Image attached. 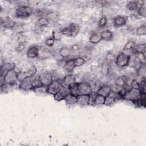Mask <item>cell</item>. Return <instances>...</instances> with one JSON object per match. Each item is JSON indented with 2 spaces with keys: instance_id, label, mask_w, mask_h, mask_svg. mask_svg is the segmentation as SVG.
I'll return each instance as SVG.
<instances>
[{
  "instance_id": "cell-39",
  "label": "cell",
  "mask_w": 146,
  "mask_h": 146,
  "mask_svg": "<svg viewBox=\"0 0 146 146\" xmlns=\"http://www.w3.org/2000/svg\"><path fill=\"white\" fill-rule=\"evenodd\" d=\"M115 58H116V56L115 55V54H113V53H111V52H109L106 56V62H107V63L110 64L111 63H112V62L115 60Z\"/></svg>"
},
{
  "instance_id": "cell-37",
  "label": "cell",
  "mask_w": 146,
  "mask_h": 146,
  "mask_svg": "<svg viewBox=\"0 0 146 146\" xmlns=\"http://www.w3.org/2000/svg\"><path fill=\"white\" fill-rule=\"evenodd\" d=\"M136 33L137 35H144L146 34V26L145 25H142L139 26L136 31Z\"/></svg>"
},
{
  "instance_id": "cell-15",
  "label": "cell",
  "mask_w": 146,
  "mask_h": 146,
  "mask_svg": "<svg viewBox=\"0 0 146 146\" xmlns=\"http://www.w3.org/2000/svg\"><path fill=\"white\" fill-rule=\"evenodd\" d=\"M1 25L6 29H13L16 26V22L12 19L6 17L1 19Z\"/></svg>"
},
{
  "instance_id": "cell-20",
  "label": "cell",
  "mask_w": 146,
  "mask_h": 146,
  "mask_svg": "<svg viewBox=\"0 0 146 146\" xmlns=\"http://www.w3.org/2000/svg\"><path fill=\"white\" fill-rule=\"evenodd\" d=\"M146 44L145 43H141L136 44L132 50L134 54H145Z\"/></svg>"
},
{
  "instance_id": "cell-27",
  "label": "cell",
  "mask_w": 146,
  "mask_h": 146,
  "mask_svg": "<svg viewBox=\"0 0 146 146\" xmlns=\"http://www.w3.org/2000/svg\"><path fill=\"white\" fill-rule=\"evenodd\" d=\"M63 35L62 29H55L52 31V37L55 40H60L62 38Z\"/></svg>"
},
{
  "instance_id": "cell-5",
  "label": "cell",
  "mask_w": 146,
  "mask_h": 146,
  "mask_svg": "<svg viewBox=\"0 0 146 146\" xmlns=\"http://www.w3.org/2000/svg\"><path fill=\"white\" fill-rule=\"evenodd\" d=\"M33 10L29 6H19L15 10V15L18 18H25L32 15Z\"/></svg>"
},
{
  "instance_id": "cell-3",
  "label": "cell",
  "mask_w": 146,
  "mask_h": 146,
  "mask_svg": "<svg viewBox=\"0 0 146 146\" xmlns=\"http://www.w3.org/2000/svg\"><path fill=\"white\" fill-rule=\"evenodd\" d=\"M80 31V26L78 24L75 23H71L68 26L62 29L63 35L69 37L76 36Z\"/></svg>"
},
{
  "instance_id": "cell-7",
  "label": "cell",
  "mask_w": 146,
  "mask_h": 146,
  "mask_svg": "<svg viewBox=\"0 0 146 146\" xmlns=\"http://www.w3.org/2000/svg\"><path fill=\"white\" fill-rule=\"evenodd\" d=\"M63 87L62 83L57 79L53 80L51 83L47 86V93L54 95Z\"/></svg>"
},
{
  "instance_id": "cell-9",
  "label": "cell",
  "mask_w": 146,
  "mask_h": 146,
  "mask_svg": "<svg viewBox=\"0 0 146 146\" xmlns=\"http://www.w3.org/2000/svg\"><path fill=\"white\" fill-rule=\"evenodd\" d=\"M69 94H70L69 88L63 86L62 88L55 95H54V98L55 100L58 102H60L61 100H64L66 96Z\"/></svg>"
},
{
  "instance_id": "cell-33",
  "label": "cell",
  "mask_w": 146,
  "mask_h": 146,
  "mask_svg": "<svg viewBox=\"0 0 146 146\" xmlns=\"http://www.w3.org/2000/svg\"><path fill=\"white\" fill-rule=\"evenodd\" d=\"M107 23V17L104 15L102 16L99 20L98 23V27L99 29L104 28L106 26Z\"/></svg>"
},
{
  "instance_id": "cell-2",
  "label": "cell",
  "mask_w": 146,
  "mask_h": 146,
  "mask_svg": "<svg viewBox=\"0 0 146 146\" xmlns=\"http://www.w3.org/2000/svg\"><path fill=\"white\" fill-rule=\"evenodd\" d=\"M17 74L14 69L8 71L3 78H1V86L6 84L7 86L14 85L18 82Z\"/></svg>"
},
{
  "instance_id": "cell-34",
  "label": "cell",
  "mask_w": 146,
  "mask_h": 146,
  "mask_svg": "<svg viewBox=\"0 0 146 146\" xmlns=\"http://www.w3.org/2000/svg\"><path fill=\"white\" fill-rule=\"evenodd\" d=\"M75 67H80L85 63V59L82 57H77L73 59Z\"/></svg>"
},
{
  "instance_id": "cell-1",
  "label": "cell",
  "mask_w": 146,
  "mask_h": 146,
  "mask_svg": "<svg viewBox=\"0 0 146 146\" xmlns=\"http://www.w3.org/2000/svg\"><path fill=\"white\" fill-rule=\"evenodd\" d=\"M143 94L145 93L141 92L139 88L131 87L123 97V99L132 102V103L137 107H141L143 106L141 98Z\"/></svg>"
},
{
  "instance_id": "cell-29",
  "label": "cell",
  "mask_w": 146,
  "mask_h": 146,
  "mask_svg": "<svg viewBox=\"0 0 146 146\" xmlns=\"http://www.w3.org/2000/svg\"><path fill=\"white\" fill-rule=\"evenodd\" d=\"M136 45V43L133 40H128L126 44H125L123 50L124 51H132L133 48H134L135 46Z\"/></svg>"
},
{
  "instance_id": "cell-10",
  "label": "cell",
  "mask_w": 146,
  "mask_h": 146,
  "mask_svg": "<svg viewBox=\"0 0 146 146\" xmlns=\"http://www.w3.org/2000/svg\"><path fill=\"white\" fill-rule=\"evenodd\" d=\"M39 79L43 86L47 87L53 80L52 75L50 72L42 73L39 75Z\"/></svg>"
},
{
  "instance_id": "cell-14",
  "label": "cell",
  "mask_w": 146,
  "mask_h": 146,
  "mask_svg": "<svg viewBox=\"0 0 146 146\" xmlns=\"http://www.w3.org/2000/svg\"><path fill=\"white\" fill-rule=\"evenodd\" d=\"M75 83H76L75 75L71 74L67 75L66 76H64V78H63V80L62 84L64 86L70 87L72 84H74Z\"/></svg>"
},
{
  "instance_id": "cell-40",
  "label": "cell",
  "mask_w": 146,
  "mask_h": 146,
  "mask_svg": "<svg viewBox=\"0 0 146 146\" xmlns=\"http://www.w3.org/2000/svg\"><path fill=\"white\" fill-rule=\"evenodd\" d=\"M55 40L52 37H50L47 38L45 41V44L48 47H52L54 45Z\"/></svg>"
},
{
  "instance_id": "cell-24",
  "label": "cell",
  "mask_w": 146,
  "mask_h": 146,
  "mask_svg": "<svg viewBox=\"0 0 146 146\" xmlns=\"http://www.w3.org/2000/svg\"><path fill=\"white\" fill-rule=\"evenodd\" d=\"M50 21L46 17H41L36 22V26L39 27H43L48 25Z\"/></svg>"
},
{
  "instance_id": "cell-38",
  "label": "cell",
  "mask_w": 146,
  "mask_h": 146,
  "mask_svg": "<svg viewBox=\"0 0 146 146\" xmlns=\"http://www.w3.org/2000/svg\"><path fill=\"white\" fill-rule=\"evenodd\" d=\"M69 88L70 90V93L73 95L75 96H78V90H77V83H75L74 84H72L71 86H70Z\"/></svg>"
},
{
  "instance_id": "cell-11",
  "label": "cell",
  "mask_w": 146,
  "mask_h": 146,
  "mask_svg": "<svg viewBox=\"0 0 146 146\" xmlns=\"http://www.w3.org/2000/svg\"><path fill=\"white\" fill-rule=\"evenodd\" d=\"M127 18L123 15H117L113 19V25L116 27H121L125 25Z\"/></svg>"
},
{
  "instance_id": "cell-6",
  "label": "cell",
  "mask_w": 146,
  "mask_h": 146,
  "mask_svg": "<svg viewBox=\"0 0 146 146\" xmlns=\"http://www.w3.org/2000/svg\"><path fill=\"white\" fill-rule=\"evenodd\" d=\"M77 90L78 95H89L92 91V88L91 84L87 82L77 83Z\"/></svg>"
},
{
  "instance_id": "cell-21",
  "label": "cell",
  "mask_w": 146,
  "mask_h": 146,
  "mask_svg": "<svg viewBox=\"0 0 146 146\" xmlns=\"http://www.w3.org/2000/svg\"><path fill=\"white\" fill-rule=\"evenodd\" d=\"M100 35L102 40L105 41H110L112 39L113 34L111 31L108 29H106L103 30L100 33Z\"/></svg>"
},
{
  "instance_id": "cell-31",
  "label": "cell",
  "mask_w": 146,
  "mask_h": 146,
  "mask_svg": "<svg viewBox=\"0 0 146 146\" xmlns=\"http://www.w3.org/2000/svg\"><path fill=\"white\" fill-rule=\"evenodd\" d=\"M137 14L139 15L142 17H146V5L145 2L140 6L137 9Z\"/></svg>"
},
{
  "instance_id": "cell-16",
  "label": "cell",
  "mask_w": 146,
  "mask_h": 146,
  "mask_svg": "<svg viewBox=\"0 0 146 146\" xmlns=\"http://www.w3.org/2000/svg\"><path fill=\"white\" fill-rule=\"evenodd\" d=\"M15 67V64L13 63H5L3 64L1 67V78H3L8 71L14 69Z\"/></svg>"
},
{
  "instance_id": "cell-42",
  "label": "cell",
  "mask_w": 146,
  "mask_h": 146,
  "mask_svg": "<svg viewBox=\"0 0 146 146\" xmlns=\"http://www.w3.org/2000/svg\"><path fill=\"white\" fill-rule=\"evenodd\" d=\"M24 48H25L24 44H19V45L18 46V47L17 48V50L18 51H21L23 50L24 49Z\"/></svg>"
},
{
  "instance_id": "cell-19",
  "label": "cell",
  "mask_w": 146,
  "mask_h": 146,
  "mask_svg": "<svg viewBox=\"0 0 146 146\" xmlns=\"http://www.w3.org/2000/svg\"><path fill=\"white\" fill-rule=\"evenodd\" d=\"M89 95H80L77 96V104L81 106L88 105Z\"/></svg>"
},
{
  "instance_id": "cell-13",
  "label": "cell",
  "mask_w": 146,
  "mask_h": 146,
  "mask_svg": "<svg viewBox=\"0 0 146 146\" xmlns=\"http://www.w3.org/2000/svg\"><path fill=\"white\" fill-rule=\"evenodd\" d=\"M144 3L143 1H129L127 5H126V7L127 9L131 11H136L137 10L139 7L143 5Z\"/></svg>"
},
{
  "instance_id": "cell-4",
  "label": "cell",
  "mask_w": 146,
  "mask_h": 146,
  "mask_svg": "<svg viewBox=\"0 0 146 146\" xmlns=\"http://www.w3.org/2000/svg\"><path fill=\"white\" fill-rule=\"evenodd\" d=\"M129 57L130 55L126 54L125 52H121L116 56L115 63L119 67H124L128 65Z\"/></svg>"
},
{
  "instance_id": "cell-18",
  "label": "cell",
  "mask_w": 146,
  "mask_h": 146,
  "mask_svg": "<svg viewBox=\"0 0 146 146\" xmlns=\"http://www.w3.org/2000/svg\"><path fill=\"white\" fill-rule=\"evenodd\" d=\"M112 90L111 87L108 85H103L99 88V89L96 91L98 94L102 96L107 97Z\"/></svg>"
},
{
  "instance_id": "cell-25",
  "label": "cell",
  "mask_w": 146,
  "mask_h": 146,
  "mask_svg": "<svg viewBox=\"0 0 146 146\" xmlns=\"http://www.w3.org/2000/svg\"><path fill=\"white\" fill-rule=\"evenodd\" d=\"M71 53V49L67 47H63L59 50V55L63 59L68 58L70 56Z\"/></svg>"
},
{
  "instance_id": "cell-28",
  "label": "cell",
  "mask_w": 146,
  "mask_h": 146,
  "mask_svg": "<svg viewBox=\"0 0 146 146\" xmlns=\"http://www.w3.org/2000/svg\"><path fill=\"white\" fill-rule=\"evenodd\" d=\"M75 68L74 64L73 59H71L66 62L64 64V69L66 70L68 72H71Z\"/></svg>"
},
{
  "instance_id": "cell-32",
  "label": "cell",
  "mask_w": 146,
  "mask_h": 146,
  "mask_svg": "<svg viewBox=\"0 0 146 146\" xmlns=\"http://www.w3.org/2000/svg\"><path fill=\"white\" fill-rule=\"evenodd\" d=\"M109 71H110V64L105 61L103 63L102 65L101 72L103 75H107L108 74Z\"/></svg>"
},
{
  "instance_id": "cell-35",
  "label": "cell",
  "mask_w": 146,
  "mask_h": 146,
  "mask_svg": "<svg viewBox=\"0 0 146 146\" xmlns=\"http://www.w3.org/2000/svg\"><path fill=\"white\" fill-rule=\"evenodd\" d=\"M145 64H141L137 69L138 76L141 78H145Z\"/></svg>"
},
{
  "instance_id": "cell-12",
  "label": "cell",
  "mask_w": 146,
  "mask_h": 146,
  "mask_svg": "<svg viewBox=\"0 0 146 146\" xmlns=\"http://www.w3.org/2000/svg\"><path fill=\"white\" fill-rule=\"evenodd\" d=\"M18 87L20 89L24 91L33 90V86L31 84V78H29L26 79L25 80L19 82Z\"/></svg>"
},
{
  "instance_id": "cell-36",
  "label": "cell",
  "mask_w": 146,
  "mask_h": 146,
  "mask_svg": "<svg viewBox=\"0 0 146 146\" xmlns=\"http://www.w3.org/2000/svg\"><path fill=\"white\" fill-rule=\"evenodd\" d=\"M105 98H106L104 96L98 94L97 96H96V98L95 106H99L104 105V102H105Z\"/></svg>"
},
{
  "instance_id": "cell-30",
  "label": "cell",
  "mask_w": 146,
  "mask_h": 146,
  "mask_svg": "<svg viewBox=\"0 0 146 146\" xmlns=\"http://www.w3.org/2000/svg\"><path fill=\"white\" fill-rule=\"evenodd\" d=\"M97 92L96 91H92L89 94V99H88V105L90 106H95V100L97 96Z\"/></svg>"
},
{
  "instance_id": "cell-26",
  "label": "cell",
  "mask_w": 146,
  "mask_h": 146,
  "mask_svg": "<svg viewBox=\"0 0 146 146\" xmlns=\"http://www.w3.org/2000/svg\"><path fill=\"white\" fill-rule=\"evenodd\" d=\"M115 84L117 87L121 88L127 86V78L125 76H120L115 81Z\"/></svg>"
},
{
  "instance_id": "cell-22",
  "label": "cell",
  "mask_w": 146,
  "mask_h": 146,
  "mask_svg": "<svg viewBox=\"0 0 146 146\" xmlns=\"http://www.w3.org/2000/svg\"><path fill=\"white\" fill-rule=\"evenodd\" d=\"M64 100L65 101L66 104L68 106H72L77 103V96L70 93L66 96Z\"/></svg>"
},
{
  "instance_id": "cell-8",
  "label": "cell",
  "mask_w": 146,
  "mask_h": 146,
  "mask_svg": "<svg viewBox=\"0 0 146 146\" xmlns=\"http://www.w3.org/2000/svg\"><path fill=\"white\" fill-rule=\"evenodd\" d=\"M120 99H122V98L119 94V93L112 90L110 94L107 97H106L104 105H106L107 106H112L113 104H115L117 100Z\"/></svg>"
},
{
  "instance_id": "cell-41",
  "label": "cell",
  "mask_w": 146,
  "mask_h": 146,
  "mask_svg": "<svg viewBox=\"0 0 146 146\" xmlns=\"http://www.w3.org/2000/svg\"><path fill=\"white\" fill-rule=\"evenodd\" d=\"M18 41L19 44H24L26 42V38L24 36H23V35H20L18 36Z\"/></svg>"
},
{
  "instance_id": "cell-17",
  "label": "cell",
  "mask_w": 146,
  "mask_h": 146,
  "mask_svg": "<svg viewBox=\"0 0 146 146\" xmlns=\"http://www.w3.org/2000/svg\"><path fill=\"white\" fill-rule=\"evenodd\" d=\"M39 47L36 46H30L27 51V55L30 58H34L39 55Z\"/></svg>"
},
{
  "instance_id": "cell-23",
  "label": "cell",
  "mask_w": 146,
  "mask_h": 146,
  "mask_svg": "<svg viewBox=\"0 0 146 146\" xmlns=\"http://www.w3.org/2000/svg\"><path fill=\"white\" fill-rule=\"evenodd\" d=\"M89 40L91 43L93 44H96L100 42L102 40V39L100 33H98L97 32H93L91 33Z\"/></svg>"
}]
</instances>
